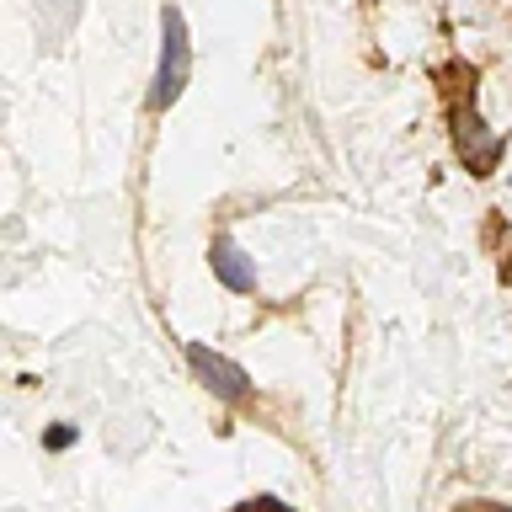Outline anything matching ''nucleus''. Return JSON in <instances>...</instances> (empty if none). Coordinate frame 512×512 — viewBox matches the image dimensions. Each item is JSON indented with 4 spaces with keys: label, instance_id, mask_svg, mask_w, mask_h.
I'll use <instances>...</instances> for the list:
<instances>
[{
    "label": "nucleus",
    "instance_id": "obj_1",
    "mask_svg": "<svg viewBox=\"0 0 512 512\" xmlns=\"http://www.w3.org/2000/svg\"><path fill=\"white\" fill-rule=\"evenodd\" d=\"M187 70H192V43H187V16L166 6L160 11V64H155V86H150V107L166 112L176 96L187 91Z\"/></svg>",
    "mask_w": 512,
    "mask_h": 512
},
{
    "label": "nucleus",
    "instance_id": "obj_2",
    "mask_svg": "<svg viewBox=\"0 0 512 512\" xmlns=\"http://www.w3.org/2000/svg\"><path fill=\"white\" fill-rule=\"evenodd\" d=\"M187 363H192V374L203 379V390H214L219 400H246V395H251L246 368L230 363L224 352H208L203 342H192V347H187Z\"/></svg>",
    "mask_w": 512,
    "mask_h": 512
},
{
    "label": "nucleus",
    "instance_id": "obj_3",
    "mask_svg": "<svg viewBox=\"0 0 512 512\" xmlns=\"http://www.w3.org/2000/svg\"><path fill=\"white\" fill-rule=\"evenodd\" d=\"M208 267H214V278L230 288V294H251L256 288V262L235 246L230 235H219L214 246H208Z\"/></svg>",
    "mask_w": 512,
    "mask_h": 512
},
{
    "label": "nucleus",
    "instance_id": "obj_4",
    "mask_svg": "<svg viewBox=\"0 0 512 512\" xmlns=\"http://www.w3.org/2000/svg\"><path fill=\"white\" fill-rule=\"evenodd\" d=\"M235 512H288L278 496H256V502H246V507H235Z\"/></svg>",
    "mask_w": 512,
    "mask_h": 512
},
{
    "label": "nucleus",
    "instance_id": "obj_5",
    "mask_svg": "<svg viewBox=\"0 0 512 512\" xmlns=\"http://www.w3.org/2000/svg\"><path fill=\"white\" fill-rule=\"evenodd\" d=\"M70 443H75L70 427H54V432H48V448H70Z\"/></svg>",
    "mask_w": 512,
    "mask_h": 512
}]
</instances>
